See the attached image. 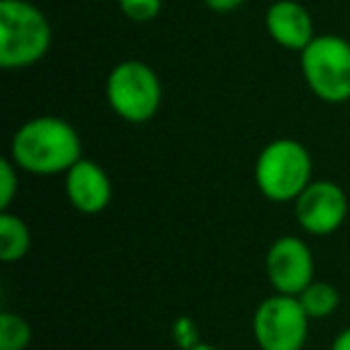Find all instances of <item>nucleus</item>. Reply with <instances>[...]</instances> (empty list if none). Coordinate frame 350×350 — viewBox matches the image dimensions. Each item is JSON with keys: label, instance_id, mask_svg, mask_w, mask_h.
Segmentation results:
<instances>
[{"label": "nucleus", "instance_id": "nucleus-1", "mask_svg": "<svg viewBox=\"0 0 350 350\" xmlns=\"http://www.w3.org/2000/svg\"><path fill=\"white\" fill-rule=\"evenodd\" d=\"M10 156L22 173H68L82 159L79 132L58 116H36L25 120L10 139Z\"/></svg>", "mask_w": 350, "mask_h": 350}, {"label": "nucleus", "instance_id": "nucleus-2", "mask_svg": "<svg viewBox=\"0 0 350 350\" xmlns=\"http://www.w3.org/2000/svg\"><path fill=\"white\" fill-rule=\"evenodd\" d=\"M53 29L41 8L29 0H0V68L25 70L51 51Z\"/></svg>", "mask_w": 350, "mask_h": 350}, {"label": "nucleus", "instance_id": "nucleus-3", "mask_svg": "<svg viewBox=\"0 0 350 350\" xmlns=\"http://www.w3.org/2000/svg\"><path fill=\"white\" fill-rule=\"evenodd\" d=\"M254 183L262 197L273 204L295 202L312 183V156L307 146L291 137L269 142L254 161Z\"/></svg>", "mask_w": 350, "mask_h": 350}, {"label": "nucleus", "instance_id": "nucleus-4", "mask_svg": "<svg viewBox=\"0 0 350 350\" xmlns=\"http://www.w3.org/2000/svg\"><path fill=\"white\" fill-rule=\"evenodd\" d=\"M106 101L120 120L144 125L159 113L163 87L144 60H122L106 77Z\"/></svg>", "mask_w": 350, "mask_h": 350}, {"label": "nucleus", "instance_id": "nucleus-5", "mask_svg": "<svg viewBox=\"0 0 350 350\" xmlns=\"http://www.w3.org/2000/svg\"><path fill=\"white\" fill-rule=\"evenodd\" d=\"M307 89L324 103L350 101V41L338 34H319L300 53Z\"/></svg>", "mask_w": 350, "mask_h": 350}, {"label": "nucleus", "instance_id": "nucleus-6", "mask_svg": "<svg viewBox=\"0 0 350 350\" xmlns=\"http://www.w3.org/2000/svg\"><path fill=\"white\" fill-rule=\"evenodd\" d=\"M310 317L295 295H269L252 314V334L259 350H302L307 343Z\"/></svg>", "mask_w": 350, "mask_h": 350}, {"label": "nucleus", "instance_id": "nucleus-7", "mask_svg": "<svg viewBox=\"0 0 350 350\" xmlns=\"http://www.w3.org/2000/svg\"><path fill=\"white\" fill-rule=\"evenodd\" d=\"M264 269L271 288L281 295H300L314 281V257L310 245L295 235H281L267 250Z\"/></svg>", "mask_w": 350, "mask_h": 350}, {"label": "nucleus", "instance_id": "nucleus-8", "mask_svg": "<svg viewBox=\"0 0 350 350\" xmlns=\"http://www.w3.org/2000/svg\"><path fill=\"white\" fill-rule=\"evenodd\" d=\"M293 204L300 228L314 238L336 233L348 219V195L334 180H312Z\"/></svg>", "mask_w": 350, "mask_h": 350}, {"label": "nucleus", "instance_id": "nucleus-9", "mask_svg": "<svg viewBox=\"0 0 350 350\" xmlns=\"http://www.w3.org/2000/svg\"><path fill=\"white\" fill-rule=\"evenodd\" d=\"M65 197L79 214H101L113 200V183L96 161L82 156L65 173Z\"/></svg>", "mask_w": 350, "mask_h": 350}, {"label": "nucleus", "instance_id": "nucleus-10", "mask_svg": "<svg viewBox=\"0 0 350 350\" xmlns=\"http://www.w3.org/2000/svg\"><path fill=\"white\" fill-rule=\"evenodd\" d=\"M267 34L276 46L286 51L302 53L312 39H314V22L305 5L297 0H276L267 8L264 15Z\"/></svg>", "mask_w": 350, "mask_h": 350}, {"label": "nucleus", "instance_id": "nucleus-11", "mask_svg": "<svg viewBox=\"0 0 350 350\" xmlns=\"http://www.w3.org/2000/svg\"><path fill=\"white\" fill-rule=\"evenodd\" d=\"M31 247V230L22 216L12 211H0V259L17 264L27 257Z\"/></svg>", "mask_w": 350, "mask_h": 350}, {"label": "nucleus", "instance_id": "nucleus-12", "mask_svg": "<svg viewBox=\"0 0 350 350\" xmlns=\"http://www.w3.org/2000/svg\"><path fill=\"white\" fill-rule=\"evenodd\" d=\"M300 300L302 310L310 319H326L338 310L340 295L336 291V286L326 281H312L300 295H295Z\"/></svg>", "mask_w": 350, "mask_h": 350}, {"label": "nucleus", "instance_id": "nucleus-13", "mask_svg": "<svg viewBox=\"0 0 350 350\" xmlns=\"http://www.w3.org/2000/svg\"><path fill=\"white\" fill-rule=\"evenodd\" d=\"M31 343V324L17 312L0 314V350H27Z\"/></svg>", "mask_w": 350, "mask_h": 350}, {"label": "nucleus", "instance_id": "nucleus-14", "mask_svg": "<svg viewBox=\"0 0 350 350\" xmlns=\"http://www.w3.org/2000/svg\"><path fill=\"white\" fill-rule=\"evenodd\" d=\"M20 192V168L10 156L0 159V211H10Z\"/></svg>", "mask_w": 350, "mask_h": 350}, {"label": "nucleus", "instance_id": "nucleus-15", "mask_svg": "<svg viewBox=\"0 0 350 350\" xmlns=\"http://www.w3.org/2000/svg\"><path fill=\"white\" fill-rule=\"evenodd\" d=\"M120 12L135 25L154 22L163 10V0H116Z\"/></svg>", "mask_w": 350, "mask_h": 350}, {"label": "nucleus", "instance_id": "nucleus-16", "mask_svg": "<svg viewBox=\"0 0 350 350\" xmlns=\"http://www.w3.org/2000/svg\"><path fill=\"white\" fill-rule=\"evenodd\" d=\"M170 334H173V340L178 343L180 350H190V348H195L197 343H202V340L197 338V326L190 317H178L173 329H170Z\"/></svg>", "mask_w": 350, "mask_h": 350}, {"label": "nucleus", "instance_id": "nucleus-17", "mask_svg": "<svg viewBox=\"0 0 350 350\" xmlns=\"http://www.w3.org/2000/svg\"><path fill=\"white\" fill-rule=\"evenodd\" d=\"M211 12H233L243 5L245 0H202Z\"/></svg>", "mask_w": 350, "mask_h": 350}, {"label": "nucleus", "instance_id": "nucleus-18", "mask_svg": "<svg viewBox=\"0 0 350 350\" xmlns=\"http://www.w3.org/2000/svg\"><path fill=\"white\" fill-rule=\"evenodd\" d=\"M331 350H350V326H345L343 331H338L331 343Z\"/></svg>", "mask_w": 350, "mask_h": 350}, {"label": "nucleus", "instance_id": "nucleus-19", "mask_svg": "<svg viewBox=\"0 0 350 350\" xmlns=\"http://www.w3.org/2000/svg\"><path fill=\"white\" fill-rule=\"evenodd\" d=\"M190 350H224V348H216V345H211V343H197L195 348H190Z\"/></svg>", "mask_w": 350, "mask_h": 350}, {"label": "nucleus", "instance_id": "nucleus-20", "mask_svg": "<svg viewBox=\"0 0 350 350\" xmlns=\"http://www.w3.org/2000/svg\"><path fill=\"white\" fill-rule=\"evenodd\" d=\"M94 3H108V0H94Z\"/></svg>", "mask_w": 350, "mask_h": 350}]
</instances>
